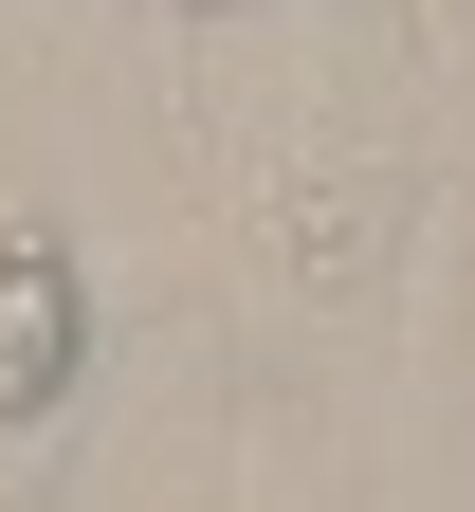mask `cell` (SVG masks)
I'll use <instances>...</instances> for the list:
<instances>
[{"label": "cell", "instance_id": "obj_1", "mask_svg": "<svg viewBox=\"0 0 475 512\" xmlns=\"http://www.w3.org/2000/svg\"><path fill=\"white\" fill-rule=\"evenodd\" d=\"M74 384H92V275L55 220H0V439H55Z\"/></svg>", "mask_w": 475, "mask_h": 512}, {"label": "cell", "instance_id": "obj_2", "mask_svg": "<svg viewBox=\"0 0 475 512\" xmlns=\"http://www.w3.org/2000/svg\"><path fill=\"white\" fill-rule=\"evenodd\" d=\"M0 512H55V476H37V439H0Z\"/></svg>", "mask_w": 475, "mask_h": 512}, {"label": "cell", "instance_id": "obj_3", "mask_svg": "<svg viewBox=\"0 0 475 512\" xmlns=\"http://www.w3.org/2000/svg\"><path fill=\"white\" fill-rule=\"evenodd\" d=\"M147 19H201V37H220V19H275V0H147Z\"/></svg>", "mask_w": 475, "mask_h": 512}, {"label": "cell", "instance_id": "obj_4", "mask_svg": "<svg viewBox=\"0 0 475 512\" xmlns=\"http://www.w3.org/2000/svg\"><path fill=\"white\" fill-rule=\"evenodd\" d=\"M384 512H421V494H384Z\"/></svg>", "mask_w": 475, "mask_h": 512}]
</instances>
